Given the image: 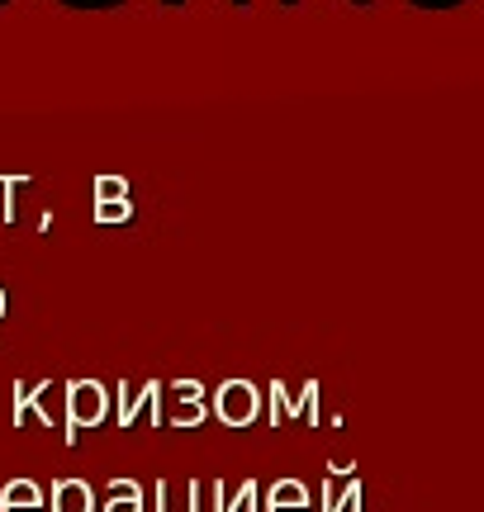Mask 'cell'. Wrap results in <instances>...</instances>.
Here are the masks:
<instances>
[{
    "instance_id": "obj_1",
    "label": "cell",
    "mask_w": 484,
    "mask_h": 512,
    "mask_svg": "<svg viewBox=\"0 0 484 512\" xmlns=\"http://www.w3.org/2000/svg\"><path fill=\"white\" fill-rule=\"evenodd\" d=\"M38 503H43V494L29 479H10L5 494H0V512H38Z\"/></svg>"
},
{
    "instance_id": "obj_2",
    "label": "cell",
    "mask_w": 484,
    "mask_h": 512,
    "mask_svg": "<svg viewBox=\"0 0 484 512\" xmlns=\"http://www.w3.org/2000/svg\"><path fill=\"white\" fill-rule=\"evenodd\" d=\"M100 408H105V394L95 384H72V422H86V418L95 422Z\"/></svg>"
},
{
    "instance_id": "obj_3",
    "label": "cell",
    "mask_w": 484,
    "mask_h": 512,
    "mask_svg": "<svg viewBox=\"0 0 484 512\" xmlns=\"http://www.w3.org/2000/svg\"><path fill=\"white\" fill-rule=\"evenodd\" d=\"M86 484H57L53 489V503H57V512H91L86 508Z\"/></svg>"
},
{
    "instance_id": "obj_4",
    "label": "cell",
    "mask_w": 484,
    "mask_h": 512,
    "mask_svg": "<svg viewBox=\"0 0 484 512\" xmlns=\"http://www.w3.org/2000/svg\"><path fill=\"white\" fill-rule=\"evenodd\" d=\"M0 318H5V290H0Z\"/></svg>"
}]
</instances>
